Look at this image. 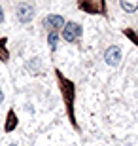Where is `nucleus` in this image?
I'll return each instance as SVG.
<instances>
[{
    "label": "nucleus",
    "mask_w": 138,
    "mask_h": 146,
    "mask_svg": "<svg viewBox=\"0 0 138 146\" xmlns=\"http://www.w3.org/2000/svg\"><path fill=\"white\" fill-rule=\"evenodd\" d=\"M104 61H106V65H110V66L119 65V61H121V49H119V46H110V48L106 49V53H104Z\"/></svg>",
    "instance_id": "obj_3"
},
{
    "label": "nucleus",
    "mask_w": 138,
    "mask_h": 146,
    "mask_svg": "<svg viewBox=\"0 0 138 146\" xmlns=\"http://www.w3.org/2000/svg\"><path fill=\"white\" fill-rule=\"evenodd\" d=\"M4 101V93H2V89H0V103Z\"/></svg>",
    "instance_id": "obj_8"
},
{
    "label": "nucleus",
    "mask_w": 138,
    "mask_h": 146,
    "mask_svg": "<svg viewBox=\"0 0 138 146\" xmlns=\"http://www.w3.org/2000/svg\"><path fill=\"white\" fill-rule=\"evenodd\" d=\"M34 13H36V10H34V6L28 4V2H21V4L17 6V17H19L21 23L30 21L32 17H34Z\"/></svg>",
    "instance_id": "obj_2"
},
{
    "label": "nucleus",
    "mask_w": 138,
    "mask_h": 146,
    "mask_svg": "<svg viewBox=\"0 0 138 146\" xmlns=\"http://www.w3.org/2000/svg\"><path fill=\"white\" fill-rule=\"evenodd\" d=\"M121 8L125 11H134L138 10V2H121Z\"/></svg>",
    "instance_id": "obj_6"
},
{
    "label": "nucleus",
    "mask_w": 138,
    "mask_h": 146,
    "mask_svg": "<svg viewBox=\"0 0 138 146\" xmlns=\"http://www.w3.org/2000/svg\"><path fill=\"white\" fill-rule=\"evenodd\" d=\"M8 146H17V144H8Z\"/></svg>",
    "instance_id": "obj_9"
},
{
    "label": "nucleus",
    "mask_w": 138,
    "mask_h": 146,
    "mask_svg": "<svg viewBox=\"0 0 138 146\" xmlns=\"http://www.w3.org/2000/svg\"><path fill=\"white\" fill-rule=\"evenodd\" d=\"M57 42H59L57 33H49V36H48V44H49V48H51V51H55V49H57Z\"/></svg>",
    "instance_id": "obj_5"
},
{
    "label": "nucleus",
    "mask_w": 138,
    "mask_h": 146,
    "mask_svg": "<svg viewBox=\"0 0 138 146\" xmlns=\"http://www.w3.org/2000/svg\"><path fill=\"white\" fill-rule=\"evenodd\" d=\"M44 27L49 29L51 33H55V31H59L61 27H64V19L61 15H48L44 19Z\"/></svg>",
    "instance_id": "obj_4"
},
{
    "label": "nucleus",
    "mask_w": 138,
    "mask_h": 146,
    "mask_svg": "<svg viewBox=\"0 0 138 146\" xmlns=\"http://www.w3.org/2000/svg\"><path fill=\"white\" fill-rule=\"evenodd\" d=\"M64 31H63V38L66 40V42H76L78 38L81 36V25H78V23L70 21V23H64Z\"/></svg>",
    "instance_id": "obj_1"
},
{
    "label": "nucleus",
    "mask_w": 138,
    "mask_h": 146,
    "mask_svg": "<svg viewBox=\"0 0 138 146\" xmlns=\"http://www.w3.org/2000/svg\"><path fill=\"white\" fill-rule=\"evenodd\" d=\"M2 19H4V11H2V8H0V23H2Z\"/></svg>",
    "instance_id": "obj_7"
}]
</instances>
